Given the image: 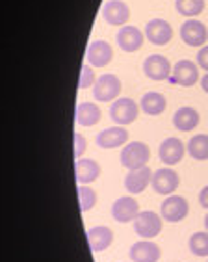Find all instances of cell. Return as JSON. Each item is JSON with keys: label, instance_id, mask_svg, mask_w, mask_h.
Instances as JSON below:
<instances>
[{"label": "cell", "instance_id": "6da1fadb", "mask_svg": "<svg viewBox=\"0 0 208 262\" xmlns=\"http://www.w3.org/2000/svg\"><path fill=\"white\" fill-rule=\"evenodd\" d=\"M149 158H151V151H149V147L143 141H130V143L123 147L119 160H121L123 167L132 171V169L147 167Z\"/></svg>", "mask_w": 208, "mask_h": 262}, {"label": "cell", "instance_id": "7a4b0ae2", "mask_svg": "<svg viewBox=\"0 0 208 262\" xmlns=\"http://www.w3.org/2000/svg\"><path fill=\"white\" fill-rule=\"evenodd\" d=\"M121 90H123V84L119 80V76L112 75V73H106V75L97 78L95 86H93V97L99 102H112L117 101Z\"/></svg>", "mask_w": 208, "mask_h": 262}, {"label": "cell", "instance_id": "3957f363", "mask_svg": "<svg viewBox=\"0 0 208 262\" xmlns=\"http://www.w3.org/2000/svg\"><path fill=\"white\" fill-rule=\"evenodd\" d=\"M160 231H162V217L158 216L156 212L143 210L134 220V232L142 240H152L160 234Z\"/></svg>", "mask_w": 208, "mask_h": 262}, {"label": "cell", "instance_id": "277c9868", "mask_svg": "<svg viewBox=\"0 0 208 262\" xmlns=\"http://www.w3.org/2000/svg\"><path fill=\"white\" fill-rule=\"evenodd\" d=\"M140 116V106L136 104V101L128 99V97H121L110 108V117L113 119V123L119 126H127L130 123H134Z\"/></svg>", "mask_w": 208, "mask_h": 262}, {"label": "cell", "instance_id": "5b68a950", "mask_svg": "<svg viewBox=\"0 0 208 262\" xmlns=\"http://www.w3.org/2000/svg\"><path fill=\"white\" fill-rule=\"evenodd\" d=\"M190 205L182 195H168L166 201L160 205V214L162 220L168 223H178L188 216Z\"/></svg>", "mask_w": 208, "mask_h": 262}, {"label": "cell", "instance_id": "8992f818", "mask_svg": "<svg viewBox=\"0 0 208 262\" xmlns=\"http://www.w3.org/2000/svg\"><path fill=\"white\" fill-rule=\"evenodd\" d=\"M180 39L188 47H204L208 41V30L204 23L197 19H188L180 26Z\"/></svg>", "mask_w": 208, "mask_h": 262}, {"label": "cell", "instance_id": "52a82bcc", "mask_svg": "<svg viewBox=\"0 0 208 262\" xmlns=\"http://www.w3.org/2000/svg\"><path fill=\"white\" fill-rule=\"evenodd\" d=\"M143 73H145L147 78H151L154 82L166 80L173 73L171 61L162 54H151L143 61Z\"/></svg>", "mask_w": 208, "mask_h": 262}, {"label": "cell", "instance_id": "ba28073f", "mask_svg": "<svg viewBox=\"0 0 208 262\" xmlns=\"http://www.w3.org/2000/svg\"><path fill=\"white\" fill-rule=\"evenodd\" d=\"M151 184L154 192L160 195H173V192H177L178 184H180V179H178V173L173 171L171 167H162L152 173Z\"/></svg>", "mask_w": 208, "mask_h": 262}, {"label": "cell", "instance_id": "9c48e42d", "mask_svg": "<svg viewBox=\"0 0 208 262\" xmlns=\"http://www.w3.org/2000/svg\"><path fill=\"white\" fill-rule=\"evenodd\" d=\"M137 214H140V203H137L132 195L119 197L112 205V216L117 223L134 222Z\"/></svg>", "mask_w": 208, "mask_h": 262}, {"label": "cell", "instance_id": "30bf717a", "mask_svg": "<svg viewBox=\"0 0 208 262\" xmlns=\"http://www.w3.org/2000/svg\"><path fill=\"white\" fill-rule=\"evenodd\" d=\"M115 39H117V45H119L121 51L136 52V51L142 49L143 39H145V34H143L140 28H136V26L127 25V26H121V28H119Z\"/></svg>", "mask_w": 208, "mask_h": 262}, {"label": "cell", "instance_id": "8fae6325", "mask_svg": "<svg viewBox=\"0 0 208 262\" xmlns=\"http://www.w3.org/2000/svg\"><path fill=\"white\" fill-rule=\"evenodd\" d=\"M171 76H173V82L178 84V86H184V88L195 86L199 80V66H195L190 60H180L173 66Z\"/></svg>", "mask_w": 208, "mask_h": 262}, {"label": "cell", "instance_id": "7c38bea8", "mask_svg": "<svg viewBox=\"0 0 208 262\" xmlns=\"http://www.w3.org/2000/svg\"><path fill=\"white\" fill-rule=\"evenodd\" d=\"M102 17L112 26H127L130 19V8L123 0H108L102 8Z\"/></svg>", "mask_w": 208, "mask_h": 262}, {"label": "cell", "instance_id": "4fadbf2b", "mask_svg": "<svg viewBox=\"0 0 208 262\" xmlns=\"http://www.w3.org/2000/svg\"><path fill=\"white\" fill-rule=\"evenodd\" d=\"M145 37L151 41L152 45H166L173 37V28L168 20L164 19H151L145 25Z\"/></svg>", "mask_w": 208, "mask_h": 262}, {"label": "cell", "instance_id": "5bb4252c", "mask_svg": "<svg viewBox=\"0 0 208 262\" xmlns=\"http://www.w3.org/2000/svg\"><path fill=\"white\" fill-rule=\"evenodd\" d=\"M128 141V130L125 126H108L97 134V145L101 149H117Z\"/></svg>", "mask_w": 208, "mask_h": 262}, {"label": "cell", "instance_id": "9a60e30c", "mask_svg": "<svg viewBox=\"0 0 208 262\" xmlns=\"http://www.w3.org/2000/svg\"><path fill=\"white\" fill-rule=\"evenodd\" d=\"M86 58H87V63L91 67H104L112 61L113 49L108 41H102V39L93 41V43H89V47H87Z\"/></svg>", "mask_w": 208, "mask_h": 262}, {"label": "cell", "instance_id": "2e32d148", "mask_svg": "<svg viewBox=\"0 0 208 262\" xmlns=\"http://www.w3.org/2000/svg\"><path fill=\"white\" fill-rule=\"evenodd\" d=\"M128 255L132 262H158L162 257V251H160L158 244H154L152 240H140V242L132 244Z\"/></svg>", "mask_w": 208, "mask_h": 262}, {"label": "cell", "instance_id": "e0dca14e", "mask_svg": "<svg viewBox=\"0 0 208 262\" xmlns=\"http://www.w3.org/2000/svg\"><path fill=\"white\" fill-rule=\"evenodd\" d=\"M184 152H186V145L178 138H168L160 143V149H158V155H160V160L166 164V166H175L184 158Z\"/></svg>", "mask_w": 208, "mask_h": 262}, {"label": "cell", "instance_id": "ac0fdd59", "mask_svg": "<svg viewBox=\"0 0 208 262\" xmlns=\"http://www.w3.org/2000/svg\"><path fill=\"white\" fill-rule=\"evenodd\" d=\"M113 231L106 225H97L87 231V246L93 253H101L112 246Z\"/></svg>", "mask_w": 208, "mask_h": 262}, {"label": "cell", "instance_id": "d6986e66", "mask_svg": "<svg viewBox=\"0 0 208 262\" xmlns=\"http://www.w3.org/2000/svg\"><path fill=\"white\" fill-rule=\"evenodd\" d=\"M101 175V166L99 162L91 158H78L75 162V179L78 184H91Z\"/></svg>", "mask_w": 208, "mask_h": 262}, {"label": "cell", "instance_id": "ffe728a7", "mask_svg": "<svg viewBox=\"0 0 208 262\" xmlns=\"http://www.w3.org/2000/svg\"><path fill=\"white\" fill-rule=\"evenodd\" d=\"M152 181V173L149 167H142V169H132L128 171L125 177V188H127L128 193L137 195V193L145 192V188L151 184Z\"/></svg>", "mask_w": 208, "mask_h": 262}, {"label": "cell", "instance_id": "44dd1931", "mask_svg": "<svg viewBox=\"0 0 208 262\" xmlns=\"http://www.w3.org/2000/svg\"><path fill=\"white\" fill-rule=\"evenodd\" d=\"M201 121V116H199V112L192 106H182V108H178L175 112V116H173V125L175 128L180 132H192L195 130V126L199 125Z\"/></svg>", "mask_w": 208, "mask_h": 262}, {"label": "cell", "instance_id": "7402d4cb", "mask_svg": "<svg viewBox=\"0 0 208 262\" xmlns=\"http://www.w3.org/2000/svg\"><path fill=\"white\" fill-rule=\"evenodd\" d=\"M102 112L95 102H80L76 106L75 119L80 126H95L97 123L101 121Z\"/></svg>", "mask_w": 208, "mask_h": 262}, {"label": "cell", "instance_id": "603a6c76", "mask_svg": "<svg viewBox=\"0 0 208 262\" xmlns=\"http://www.w3.org/2000/svg\"><path fill=\"white\" fill-rule=\"evenodd\" d=\"M140 108H142L147 116H160L166 108H168V101L162 93L158 91H147L140 101Z\"/></svg>", "mask_w": 208, "mask_h": 262}, {"label": "cell", "instance_id": "cb8c5ba5", "mask_svg": "<svg viewBox=\"0 0 208 262\" xmlns=\"http://www.w3.org/2000/svg\"><path fill=\"white\" fill-rule=\"evenodd\" d=\"M193 160H208V134H195L186 145Z\"/></svg>", "mask_w": 208, "mask_h": 262}, {"label": "cell", "instance_id": "d4e9b609", "mask_svg": "<svg viewBox=\"0 0 208 262\" xmlns=\"http://www.w3.org/2000/svg\"><path fill=\"white\" fill-rule=\"evenodd\" d=\"M175 8L180 15L195 19L204 11V0H175Z\"/></svg>", "mask_w": 208, "mask_h": 262}, {"label": "cell", "instance_id": "484cf974", "mask_svg": "<svg viewBox=\"0 0 208 262\" xmlns=\"http://www.w3.org/2000/svg\"><path fill=\"white\" fill-rule=\"evenodd\" d=\"M190 251L195 257H208V231L195 232L190 236Z\"/></svg>", "mask_w": 208, "mask_h": 262}, {"label": "cell", "instance_id": "4316f807", "mask_svg": "<svg viewBox=\"0 0 208 262\" xmlns=\"http://www.w3.org/2000/svg\"><path fill=\"white\" fill-rule=\"evenodd\" d=\"M76 192H78V203H80L82 212L91 210V208L97 205V192L93 190V188L86 186V184H80Z\"/></svg>", "mask_w": 208, "mask_h": 262}, {"label": "cell", "instance_id": "83f0119b", "mask_svg": "<svg viewBox=\"0 0 208 262\" xmlns=\"http://www.w3.org/2000/svg\"><path fill=\"white\" fill-rule=\"evenodd\" d=\"M95 71H93V67L89 66V63H84L80 69V80H78V88L80 90H86V88H91L95 86Z\"/></svg>", "mask_w": 208, "mask_h": 262}, {"label": "cell", "instance_id": "f1b7e54d", "mask_svg": "<svg viewBox=\"0 0 208 262\" xmlns=\"http://www.w3.org/2000/svg\"><path fill=\"white\" fill-rule=\"evenodd\" d=\"M87 149V141L86 138L82 136V134H75V158H82V155L86 152Z\"/></svg>", "mask_w": 208, "mask_h": 262}, {"label": "cell", "instance_id": "f546056e", "mask_svg": "<svg viewBox=\"0 0 208 262\" xmlns=\"http://www.w3.org/2000/svg\"><path fill=\"white\" fill-rule=\"evenodd\" d=\"M197 66L208 73V45L201 47L197 52Z\"/></svg>", "mask_w": 208, "mask_h": 262}, {"label": "cell", "instance_id": "4dcf8cb0", "mask_svg": "<svg viewBox=\"0 0 208 262\" xmlns=\"http://www.w3.org/2000/svg\"><path fill=\"white\" fill-rule=\"evenodd\" d=\"M199 203H201V207L208 208V186H204L199 193Z\"/></svg>", "mask_w": 208, "mask_h": 262}, {"label": "cell", "instance_id": "1f68e13d", "mask_svg": "<svg viewBox=\"0 0 208 262\" xmlns=\"http://www.w3.org/2000/svg\"><path fill=\"white\" fill-rule=\"evenodd\" d=\"M201 86H203L204 93H208V73L203 76V78H201Z\"/></svg>", "mask_w": 208, "mask_h": 262}, {"label": "cell", "instance_id": "d6a6232c", "mask_svg": "<svg viewBox=\"0 0 208 262\" xmlns=\"http://www.w3.org/2000/svg\"><path fill=\"white\" fill-rule=\"evenodd\" d=\"M204 227H206V231H208V214H206V217H204Z\"/></svg>", "mask_w": 208, "mask_h": 262}]
</instances>
